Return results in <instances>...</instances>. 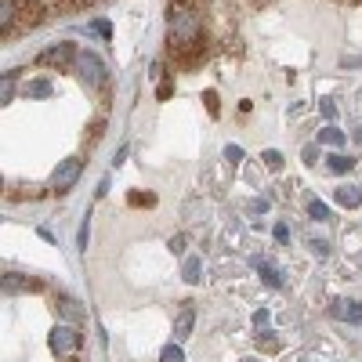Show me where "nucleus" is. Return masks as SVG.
Returning <instances> with one entry per match:
<instances>
[{
	"label": "nucleus",
	"instance_id": "nucleus-1",
	"mask_svg": "<svg viewBox=\"0 0 362 362\" xmlns=\"http://www.w3.org/2000/svg\"><path fill=\"white\" fill-rule=\"evenodd\" d=\"M203 37L199 29V15L189 8V4H170V47H181V44H192Z\"/></svg>",
	"mask_w": 362,
	"mask_h": 362
},
{
	"label": "nucleus",
	"instance_id": "nucleus-2",
	"mask_svg": "<svg viewBox=\"0 0 362 362\" xmlns=\"http://www.w3.org/2000/svg\"><path fill=\"white\" fill-rule=\"evenodd\" d=\"M47 344H51V351H54V355H76V351H80V344H83V337H80V329H76V326L58 322V326L51 329Z\"/></svg>",
	"mask_w": 362,
	"mask_h": 362
},
{
	"label": "nucleus",
	"instance_id": "nucleus-3",
	"mask_svg": "<svg viewBox=\"0 0 362 362\" xmlns=\"http://www.w3.org/2000/svg\"><path fill=\"white\" fill-rule=\"evenodd\" d=\"M76 69H80V76L90 83V87H105V80H109V73H105V62L95 54V51H80V58H76Z\"/></svg>",
	"mask_w": 362,
	"mask_h": 362
},
{
	"label": "nucleus",
	"instance_id": "nucleus-4",
	"mask_svg": "<svg viewBox=\"0 0 362 362\" xmlns=\"http://www.w3.org/2000/svg\"><path fill=\"white\" fill-rule=\"evenodd\" d=\"M80 160L76 156H69V160H62L54 167V174H51V192H58V196H66L73 185H76V177H80Z\"/></svg>",
	"mask_w": 362,
	"mask_h": 362
},
{
	"label": "nucleus",
	"instance_id": "nucleus-5",
	"mask_svg": "<svg viewBox=\"0 0 362 362\" xmlns=\"http://www.w3.org/2000/svg\"><path fill=\"white\" fill-rule=\"evenodd\" d=\"M170 54H174V62L181 66V69H196L203 58H206V40L199 37V40H192V44H181V47H170Z\"/></svg>",
	"mask_w": 362,
	"mask_h": 362
},
{
	"label": "nucleus",
	"instance_id": "nucleus-6",
	"mask_svg": "<svg viewBox=\"0 0 362 362\" xmlns=\"http://www.w3.org/2000/svg\"><path fill=\"white\" fill-rule=\"evenodd\" d=\"M76 47L73 44H54V47H47V51H40V58L37 62L40 66H51V69H66V66H73L76 62Z\"/></svg>",
	"mask_w": 362,
	"mask_h": 362
},
{
	"label": "nucleus",
	"instance_id": "nucleus-7",
	"mask_svg": "<svg viewBox=\"0 0 362 362\" xmlns=\"http://www.w3.org/2000/svg\"><path fill=\"white\" fill-rule=\"evenodd\" d=\"M329 315L334 319H341V322H355V326H362V305L358 300H334V305H329Z\"/></svg>",
	"mask_w": 362,
	"mask_h": 362
},
{
	"label": "nucleus",
	"instance_id": "nucleus-8",
	"mask_svg": "<svg viewBox=\"0 0 362 362\" xmlns=\"http://www.w3.org/2000/svg\"><path fill=\"white\" fill-rule=\"evenodd\" d=\"M54 305H58V315H62L69 326H80V322L87 319V315H83V308H80V300H73V297H66V293L58 297Z\"/></svg>",
	"mask_w": 362,
	"mask_h": 362
},
{
	"label": "nucleus",
	"instance_id": "nucleus-9",
	"mask_svg": "<svg viewBox=\"0 0 362 362\" xmlns=\"http://www.w3.org/2000/svg\"><path fill=\"white\" fill-rule=\"evenodd\" d=\"M334 199L344 210H355V206H362V185H337L334 189Z\"/></svg>",
	"mask_w": 362,
	"mask_h": 362
},
{
	"label": "nucleus",
	"instance_id": "nucleus-10",
	"mask_svg": "<svg viewBox=\"0 0 362 362\" xmlns=\"http://www.w3.org/2000/svg\"><path fill=\"white\" fill-rule=\"evenodd\" d=\"M192 322H196V312H192V308H181V312H177V319H174V341H177V344L192 337Z\"/></svg>",
	"mask_w": 362,
	"mask_h": 362
},
{
	"label": "nucleus",
	"instance_id": "nucleus-11",
	"mask_svg": "<svg viewBox=\"0 0 362 362\" xmlns=\"http://www.w3.org/2000/svg\"><path fill=\"white\" fill-rule=\"evenodd\" d=\"M18 22V0H0V33H11Z\"/></svg>",
	"mask_w": 362,
	"mask_h": 362
},
{
	"label": "nucleus",
	"instance_id": "nucleus-12",
	"mask_svg": "<svg viewBox=\"0 0 362 362\" xmlns=\"http://www.w3.org/2000/svg\"><path fill=\"white\" fill-rule=\"evenodd\" d=\"M254 268L261 272V279H264V286H272V290H279V286H283V276H279V268H276V264H268V261L254 257Z\"/></svg>",
	"mask_w": 362,
	"mask_h": 362
},
{
	"label": "nucleus",
	"instance_id": "nucleus-13",
	"mask_svg": "<svg viewBox=\"0 0 362 362\" xmlns=\"http://www.w3.org/2000/svg\"><path fill=\"white\" fill-rule=\"evenodd\" d=\"M4 290H8V293H22V290H40V283H37V279H22V276H15V272H11V276H4Z\"/></svg>",
	"mask_w": 362,
	"mask_h": 362
},
{
	"label": "nucleus",
	"instance_id": "nucleus-14",
	"mask_svg": "<svg viewBox=\"0 0 362 362\" xmlns=\"http://www.w3.org/2000/svg\"><path fill=\"white\" fill-rule=\"evenodd\" d=\"M326 167L334 170V174H351L355 170V160L344 156V153H334V156H326Z\"/></svg>",
	"mask_w": 362,
	"mask_h": 362
},
{
	"label": "nucleus",
	"instance_id": "nucleus-15",
	"mask_svg": "<svg viewBox=\"0 0 362 362\" xmlns=\"http://www.w3.org/2000/svg\"><path fill=\"white\" fill-rule=\"evenodd\" d=\"M181 276H185V283H199L203 279V261L199 257H185V268H181Z\"/></svg>",
	"mask_w": 362,
	"mask_h": 362
},
{
	"label": "nucleus",
	"instance_id": "nucleus-16",
	"mask_svg": "<svg viewBox=\"0 0 362 362\" xmlns=\"http://www.w3.org/2000/svg\"><path fill=\"white\" fill-rule=\"evenodd\" d=\"M319 145H329V148H341V145H344V131H337L334 124H329V127H322V131H319Z\"/></svg>",
	"mask_w": 362,
	"mask_h": 362
},
{
	"label": "nucleus",
	"instance_id": "nucleus-17",
	"mask_svg": "<svg viewBox=\"0 0 362 362\" xmlns=\"http://www.w3.org/2000/svg\"><path fill=\"white\" fill-rule=\"evenodd\" d=\"M25 95L29 98H51V83L47 80H33V83H25Z\"/></svg>",
	"mask_w": 362,
	"mask_h": 362
},
{
	"label": "nucleus",
	"instance_id": "nucleus-18",
	"mask_svg": "<svg viewBox=\"0 0 362 362\" xmlns=\"http://www.w3.org/2000/svg\"><path fill=\"white\" fill-rule=\"evenodd\" d=\"M261 160H264L268 170H283V153H279V148H264Z\"/></svg>",
	"mask_w": 362,
	"mask_h": 362
},
{
	"label": "nucleus",
	"instance_id": "nucleus-19",
	"mask_svg": "<svg viewBox=\"0 0 362 362\" xmlns=\"http://www.w3.org/2000/svg\"><path fill=\"white\" fill-rule=\"evenodd\" d=\"M160 362H185V351H181V344H167L160 351Z\"/></svg>",
	"mask_w": 362,
	"mask_h": 362
},
{
	"label": "nucleus",
	"instance_id": "nucleus-20",
	"mask_svg": "<svg viewBox=\"0 0 362 362\" xmlns=\"http://www.w3.org/2000/svg\"><path fill=\"white\" fill-rule=\"evenodd\" d=\"M308 218H315V221H326V218H329V206H326L322 199H312V203H308Z\"/></svg>",
	"mask_w": 362,
	"mask_h": 362
},
{
	"label": "nucleus",
	"instance_id": "nucleus-21",
	"mask_svg": "<svg viewBox=\"0 0 362 362\" xmlns=\"http://www.w3.org/2000/svg\"><path fill=\"white\" fill-rule=\"evenodd\" d=\"M15 95V73H4V83H0V102H11Z\"/></svg>",
	"mask_w": 362,
	"mask_h": 362
},
{
	"label": "nucleus",
	"instance_id": "nucleus-22",
	"mask_svg": "<svg viewBox=\"0 0 362 362\" xmlns=\"http://www.w3.org/2000/svg\"><path fill=\"white\" fill-rule=\"evenodd\" d=\"M127 203H131V206H153V203H156V196H153V192H131V196H127Z\"/></svg>",
	"mask_w": 362,
	"mask_h": 362
},
{
	"label": "nucleus",
	"instance_id": "nucleus-23",
	"mask_svg": "<svg viewBox=\"0 0 362 362\" xmlns=\"http://www.w3.org/2000/svg\"><path fill=\"white\" fill-rule=\"evenodd\" d=\"M203 102H206V112H210V116H218V112H221V105H218V90H206Z\"/></svg>",
	"mask_w": 362,
	"mask_h": 362
},
{
	"label": "nucleus",
	"instance_id": "nucleus-24",
	"mask_svg": "<svg viewBox=\"0 0 362 362\" xmlns=\"http://www.w3.org/2000/svg\"><path fill=\"white\" fill-rule=\"evenodd\" d=\"M225 160H228V163L235 167L239 160H243V148H239V145H228V148H225Z\"/></svg>",
	"mask_w": 362,
	"mask_h": 362
},
{
	"label": "nucleus",
	"instance_id": "nucleus-25",
	"mask_svg": "<svg viewBox=\"0 0 362 362\" xmlns=\"http://www.w3.org/2000/svg\"><path fill=\"white\" fill-rule=\"evenodd\" d=\"M90 29H95V33H98L102 40H109V37H112V25H109V22H102V18H98L95 25H90Z\"/></svg>",
	"mask_w": 362,
	"mask_h": 362
},
{
	"label": "nucleus",
	"instance_id": "nucleus-26",
	"mask_svg": "<svg viewBox=\"0 0 362 362\" xmlns=\"http://www.w3.org/2000/svg\"><path fill=\"white\" fill-rule=\"evenodd\" d=\"M319 112H322L326 119H334V116H337V105L329 102V98H322V102H319Z\"/></svg>",
	"mask_w": 362,
	"mask_h": 362
},
{
	"label": "nucleus",
	"instance_id": "nucleus-27",
	"mask_svg": "<svg viewBox=\"0 0 362 362\" xmlns=\"http://www.w3.org/2000/svg\"><path fill=\"white\" fill-rule=\"evenodd\" d=\"M300 156H305L308 167H315V163H319V148H315V145H305V153H300Z\"/></svg>",
	"mask_w": 362,
	"mask_h": 362
},
{
	"label": "nucleus",
	"instance_id": "nucleus-28",
	"mask_svg": "<svg viewBox=\"0 0 362 362\" xmlns=\"http://www.w3.org/2000/svg\"><path fill=\"white\" fill-rule=\"evenodd\" d=\"M170 254H185V235H170Z\"/></svg>",
	"mask_w": 362,
	"mask_h": 362
},
{
	"label": "nucleus",
	"instance_id": "nucleus-29",
	"mask_svg": "<svg viewBox=\"0 0 362 362\" xmlns=\"http://www.w3.org/2000/svg\"><path fill=\"white\" fill-rule=\"evenodd\" d=\"M257 348H268V351H276V348H279V341L272 337V334H264V337L257 334Z\"/></svg>",
	"mask_w": 362,
	"mask_h": 362
},
{
	"label": "nucleus",
	"instance_id": "nucleus-30",
	"mask_svg": "<svg viewBox=\"0 0 362 362\" xmlns=\"http://www.w3.org/2000/svg\"><path fill=\"white\" fill-rule=\"evenodd\" d=\"M247 210H250V214H264V210H268V199H250Z\"/></svg>",
	"mask_w": 362,
	"mask_h": 362
},
{
	"label": "nucleus",
	"instance_id": "nucleus-31",
	"mask_svg": "<svg viewBox=\"0 0 362 362\" xmlns=\"http://www.w3.org/2000/svg\"><path fill=\"white\" fill-rule=\"evenodd\" d=\"M286 239H290V225L279 221V225H276V243H286Z\"/></svg>",
	"mask_w": 362,
	"mask_h": 362
},
{
	"label": "nucleus",
	"instance_id": "nucleus-32",
	"mask_svg": "<svg viewBox=\"0 0 362 362\" xmlns=\"http://www.w3.org/2000/svg\"><path fill=\"white\" fill-rule=\"evenodd\" d=\"M156 95H160V102H167V98L174 95V83H170V80H163V83H160V90H156Z\"/></svg>",
	"mask_w": 362,
	"mask_h": 362
},
{
	"label": "nucleus",
	"instance_id": "nucleus-33",
	"mask_svg": "<svg viewBox=\"0 0 362 362\" xmlns=\"http://www.w3.org/2000/svg\"><path fill=\"white\" fill-rule=\"evenodd\" d=\"M102 131H105V119H95V124H90V141H98Z\"/></svg>",
	"mask_w": 362,
	"mask_h": 362
},
{
	"label": "nucleus",
	"instance_id": "nucleus-34",
	"mask_svg": "<svg viewBox=\"0 0 362 362\" xmlns=\"http://www.w3.org/2000/svg\"><path fill=\"white\" fill-rule=\"evenodd\" d=\"M87 239H90V228H87V221H83V225H80V235H76L80 250H87Z\"/></svg>",
	"mask_w": 362,
	"mask_h": 362
},
{
	"label": "nucleus",
	"instance_id": "nucleus-35",
	"mask_svg": "<svg viewBox=\"0 0 362 362\" xmlns=\"http://www.w3.org/2000/svg\"><path fill=\"white\" fill-rule=\"evenodd\" d=\"M312 250H315V257H326V254H329V243H322V239H312Z\"/></svg>",
	"mask_w": 362,
	"mask_h": 362
},
{
	"label": "nucleus",
	"instance_id": "nucleus-36",
	"mask_svg": "<svg viewBox=\"0 0 362 362\" xmlns=\"http://www.w3.org/2000/svg\"><path fill=\"white\" fill-rule=\"evenodd\" d=\"M264 322H268V312H264V308H261V312H254V326H257V329H261V326H264Z\"/></svg>",
	"mask_w": 362,
	"mask_h": 362
},
{
	"label": "nucleus",
	"instance_id": "nucleus-37",
	"mask_svg": "<svg viewBox=\"0 0 362 362\" xmlns=\"http://www.w3.org/2000/svg\"><path fill=\"white\" fill-rule=\"evenodd\" d=\"M62 4H69V8H87V4H95V0H62Z\"/></svg>",
	"mask_w": 362,
	"mask_h": 362
},
{
	"label": "nucleus",
	"instance_id": "nucleus-38",
	"mask_svg": "<svg viewBox=\"0 0 362 362\" xmlns=\"http://www.w3.org/2000/svg\"><path fill=\"white\" fill-rule=\"evenodd\" d=\"M174 4H192V0H174Z\"/></svg>",
	"mask_w": 362,
	"mask_h": 362
},
{
	"label": "nucleus",
	"instance_id": "nucleus-39",
	"mask_svg": "<svg viewBox=\"0 0 362 362\" xmlns=\"http://www.w3.org/2000/svg\"><path fill=\"white\" fill-rule=\"evenodd\" d=\"M358 141H362V131H358Z\"/></svg>",
	"mask_w": 362,
	"mask_h": 362
}]
</instances>
